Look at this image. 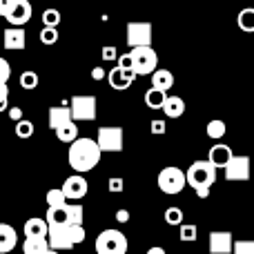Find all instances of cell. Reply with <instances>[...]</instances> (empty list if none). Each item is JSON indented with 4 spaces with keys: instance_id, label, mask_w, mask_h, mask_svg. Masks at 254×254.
I'll return each mask as SVG.
<instances>
[{
    "instance_id": "obj_1",
    "label": "cell",
    "mask_w": 254,
    "mask_h": 254,
    "mask_svg": "<svg viewBox=\"0 0 254 254\" xmlns=\"http://www.w3.org/2000/svg\"><path fill=\"white\" fill-rule=\"evenodd\" d=\"M101 149H98L94 138H76L74 143H69V152H67V161H69L71 170L76 174H85V172L94 170L101 163Z\"/></svg>"
},
{
    "instance_id": "obj_2",
    "label": "cell",
    "mask_w": 254,
    "mask_h": 254,
    "mask_svg": "<svg viewBox=\"0 0 254 254\" xmlns=\"http://www.w3.org/2000/svg\"><path fill=\"white\" fill-rule=\"evenodd\" d=\"M216 181V170L210 165L207 161H196L188 167L185 172V185L196 190L198 198H207L210 196V188Z\"/></svg>"
},
{
    "instance_id": "obj_3",
    "label": "cell",
    "mask_w": 254,
    "mask_h": 254,
    "mask_svg": "<svg viewBox=\"0 0 254 254\" xmlns=\"http://www.w3.org/2000/svg\"><path fill=\"white\" fill-rule=\"evenodd\" d=\"M96 254H127V237L119 230H103L96 237Z\"/></svg>"
},
{
    "instance_id": "obj_4",
    "label": "cell",
    "mask_w": 254,
    "mask_h": 254,
    "mask_svg": "<svg viewBox=\"0 0 254 254\" xmlns=\"http://www.w3.org/2000/svg\"><path fill=\"white\" fill-rule=\"evenodd\" d=\"M131 71L134 76H152L158 69V56L152 47H136L129 52Z\"/></svg>"
},
{
    "instance_id": "obj_5",
    "label": "cell",
    "mask_w": 254,
    "mask_h": 254,
    "mask_svg": "<svg viewBox=\"0 0 254 254\" xmlns=\"http://www.w3.org/2000/svg\"><path fill=\"white\" fill-rule=\"evenodd\" d=\"M156 183L163 194H179V192H183V188H185V172L174 165L163 167V170L158 172Z\"/></svg>"
},
{
    "instance_id": "obj_6",
    "label": "cell",
    "mask_w": 254,
    "mask_h": 254,
    "mask_svg": "<svg viewBox=\"0 0 254 254\" xmlns=\"http://www.w3.org/2000/svg\"><path fill=\"white\" fill-rule=\"evenodd\" d=\"M96 145L103 152H121L123 149V127L119 125H110V127H101L96 136Z\"/></svg>"
},
{
    "instance_id": "obj_7",
    "label": "cell",
    "mask_w": 254,
    "mask_h": 254,
    "mask_svg": "<svg viewBox=\"0 0 254 254\" xmlns=\"http://www.w3.org/2000/svg\"><path fill=\"white\" fill-rule=\"evenodd\" d=\"M71 123L76 121H96V96H74L69 103Z\"/></svg>"
},
{
    "instance_id": "obj_8",
    "label": "cell",
    "mask_w": 254,
    "mask_h": 254,
    "mask_svg": "<svg viewBox=\"0 0 254 254\" xmlns=\"http://www.w3.org/2000/svg\"><path fill=\"white\" fill-rule=\"evenodd\" d=\"M127 45L129 49L152 47V22H129L127 25Z\"/></svg>"
},
{
    "instance_id": "obj_9",
    "label": "cell",
    "mask_w": 254,
    "mask_h": 254,
    "mask_svg": "<svg viewBox=\"0 0 254 254\" xmlns=\"http://www.w3.org/2000/svg\"><path fill=\"white\" fill-rule=\"evenodd\" d=\"M4 20L11 27H25L31 20V4L29 0H9L7 4V13H4Z\"/></svg>"
},
{
    "instance_id": "obj_10",
    "label": "cell",
    "mask_w": 254,
    "mask_h": 254,
    "mask_svg": "<svg viewBox=\"0 0 254 254\" xmlns=\"http://www.w3.org/2000/svg\"><path fill=\"white\" fill-rule=\"evenodd\" d=\"M87 190H89L87 181H85L80 174H74V176H69V179H65L61 192H63V196H65V201L78 203L83 196H87Z\"/></svg>"
},
{
    "instance_id": "obj_11",
    "label": "cell",
    "mask_w": 254,
    "mask_h": 254,
    "mask_svg": "<svg viewBox=\"0 0 254 254\" xmlns=\"http://www.w3.org/2000/svg\"><path fill=\"white\" fill-rule=\"evenodd\" d=\"M225 181H250V158L248 156H232L228 165L223 167Z\"/></svg>"
},
{
    "instance_id": "obj_12",
    "label": "cell",
    "mask_w": 254,
    "mask_h": 254,
    "mask_svg": "<svg viewBox=\"0 0 254 254\" xmlns=\"http://www.w3.org/2000/svg\"><path fill=\"white\" fill-rule=\"evenodd\" d=\"M232 147L225 143H214L210 147V154H207V163H210L214 170H223L225 165H228V161L232 158Z\"/></svg>"
},
{
    "instance_id": "obj_13",
    "label": "cell",
    "mask_w": 254,
    "mask_h": 254,
    "mask_svg": "<svg viewBox=\"0 0 254 254\" xmlns=\"http://www.w3.org/2000/svg\"><path fill=\"white\" fill-rule=\"evenodd\" d=\"M207 243H210V252L212 254H230L232 252V234L230 232H210V239H207Z\"/></svg>"
},
{
    "instance_id": "obj_14",
    "label": "cell",
    "mask_w": 254,
    "mask_h": 254,
    "mask_svg": "<svg viewBox=\"0 0 254 254\" xmlns=\"http://www.w3.org/2000/svg\"><path fill=\"white\" fill-rule=\"evenodd\" d=\"M47 246L49 250L58 252V250H69L71 243L67 237V228H49L47 230Z\"/></svg>"
},
{
    "instance_id": "obj_15",
    "label": "cell",
    "mask_w": 254,
    "mask_h": 254,
    "mask_svg": "<svg viewBox=\"0 0 254 254\" xmlns=\"http://www.w3.org/2000/svg\"><path fill=\"white\" fill-rule=\"evenodd\" d=\"M107 83L112 85V89H119V92H123V89H127L131 83H134V78L136 76L131 74V71H123V69H119V67H114L112 71H107Z\"/></svg>"
},
{
    "instance_id": "obj_16",
    "label": "cell",
    "mask_w": 254,
    "mask_h": 254,
    "mask_svg": "<svg viewBox=\"0 0 254 254\" xmlns=\"http://www.w3.org/2000/svg\"><path fill=\"white\" fill-rule=\"evenodd\" d=\"M25 45H27L25 29H20V27H9V29H4V49L16 52V49H25Z\"/></svg>"
},
{
    "instance_id": "obj_17",
    "label": "cell",
    "mask_w": 254,
    "mask_h": 254,
    "mask_svg": "<svg viewBox=\"0 0 254 254\" xmlns=\"http://www.w3.org/2000/svg\"><path fill=\"white\" fill-rule=\"evenodd\" d=\"M18 243V232L9 223H0V254H9Z\"/></svg>"
},
{
    "instance_id": "obj_18",
    "label": "cell",
    "mask_w": 254,
    "mask_h": 254,
    "mask_svg": "<svg viewBox=\"0 0 254 254\" xmlns=\"http://www.w3.org/2000/svg\"><path fill=\"white\" fill-rule=\"evenodd\" d=\"M47 223L40 216H34V219H27L25 228H22V234L25 239H38V237H47Z\"/></svg>"
},
{
    "instance_id": "obj_19",
    "label": "cell",
    "mask_w": 254,
    "mask_h": 254,
    "mask_svg": "<svg viewBox=\"0 0 254 254\" xmlns=\"http://www.w3.org/2000/svg\"><path fill=\"white\" fill-rule=\"evenodd\" d=\"M172 85H174V74L170 69H156L152 74V89L167 94V89H172Z\"/></svg>"
},
{
    "instance_id": "obj_20",
    "label": "cell",
    "mask_w": 254,
    "mask_h": 254,
    "mask_svg": "<svg viewBox=\"0 0 254 254\" xmlns=\"http://www.w3.org/2000/svg\"><path fill=\"white\" fill-rule=\"evenodd\" d=\"M161 110L165 112L167 119H179V116H183V112H185V101L181 96H167Z\"/></svg>"
},
{
    "instance_id": "obj_21",
    "label": "cell",
    "mask_w": 254,
    "mask_h": 254,
    "mask_svg": "<svg viewBox=\"0 0 254 254\" xmlns=\"http://www.w3.org/2000/svg\"><path fill=\"white\" fill-rule=\"evenodd\" d=\"M67 123H71L69 107H52V110H49V127H52L54 131Z\"/></svg>"
},
{
    "instance_id": "obj_22",
    "label": "cell",
    "mask_w": 254,
    "mask_h": 254,
    "mask_svg": "<svg viewBox=\"0 0 254 254\" xmlns=\"http://www.w3.org/2000/svg\"><path fill=\"white\" fill-rule=\"evenodd\" d=\"M47 250H49V246H47V237L25 239V243H22V252H25V254H45Z\"/></svg>"
},
{
    "instance_id": "obj_23",
    "label": "cell",
    "mask_w": 254,
    "mask_h": 254,
    "mask_svg": "<svg viewBox=\"0 0 254 254\" xmlns=\"http://www.w3.org/2000/svg\"><path fill=\"white\" fill-rule=\"evenodd\" d=\"M56 136H58V140H63V143H74V140L78 138V125H76V123H67V125L58 127Z\"/></svg>"
},
{
    "instance_id": "obj_24",
    "label": "cell",
    "mask_w": 254,
    "mask_h": 254,
    "mask_svg": "<svg viewBox=\"0 0 254 254\" xmlns=\"http://www.w3.org/2000/svg\"><path fill=\"white\" fill-rule=\"evenodd\" d=\"M165 98H167V94L158 92V89H147V92H145V105H147L149 110H161Z\"/></svg>"
},
{
    "instance_id": "obj_25",
    "label": "cell",
    "mask_w": 254,
    "mask_h": 254,
    "mask_svg": "<svg viewBox=\"0 0 254 254\" xmlns=\"http://www.w3.org/2000/svg\"><path fill=\"white\" fill-rule=\"evenodd\" d=\"M207 136H210L212 140H221L225 136V131H228V127H225L223 121H219V119H214V121H210L207 123Z\"/></svg>"
},
{
    "instance_id": "obj_26",
    "label": "cell",
    "mask_w": 254,
    "mask_h": 254,
    "mask_svg": "<svg viewBox=\"0 0 254 254\" xmlns=\"http://www.w3.org/2000/svg\"><path fill=\"white\" fill-rule=\"evenodd\" d=\"M67 237H69V243H71V248H74V246H78V243H83L87 234H85L83 225H67Z\"/></svg>"
},
{
    "instance_id": "obj_27",
    "label": "cell",
    "mask_w": 254,
    "mask_h": 254,
    "mask_svg": "<svg viewBox=\"0 0 254 254\" xmlns=\"http://www.w3.org/2000/svg\"><path fill=\"white\" fill-rule=\"evenodd\" d=\"M43 25L49 27V29H58V25H61V11H58V9H45Z\"/></svg>"
},
{
    "instance_id": "obj_28",
    "label": "cell",
    "mask_w": 254,
    "mask_h": 254,
    "mask_svg": "<svg viewBox=\"0 0 254 254\" xmlns=\"http://www.w3.org/2000/svg\"><path fill=\"white\" fill-rule=\"evenodd\" d=\"M237 22L243 31H254V9H243V11L239 13Z\"/></svg>"
},
{
    "instance_id": "obj_29",
    "label": "cell",
    "mask_w": 254,
    "mask_h": 254,
    "mask_svg": "<svg viewBox=\"0 0 254 254\" xmlns=\"http://www.w3.org/2000/svg\"><path fill=\"white\" fill-rule=\"evenodd\" d=\"M13 131H16L18 138H29V136L34 134V123L27 121V119H22V121H18V123L13 125Z\"/></svg>"
},
{
    "instance_id": "obj_30",
    "label": "cell",
    "mask_w": 254,
    "mask_h": 254,
    "mask_svg": "<svg viewBox=\"0 0 254 254\" xmlns=\"http://www.w3.org/2000/svg\"><path fill=\"white\" fill-rule=\"evenodd\" d=\"M165 221H167V225H183V210L176 207V205L167 207L165 210Z\"/></svg>"
},
{
    "instance_id": "obj_31",
    "label": "cell",
    "mask_w": 254,
    "mask_h": 254,
    "mask_svg": "<svg viewBox=\"0 0 254 254\" xmlns=\"http://www.w3.org/2000/svg\"><path fill=\"white\" fill-rule=\"evenodd\" d=\"M198 230H196V225H192V223H185V225H181V234H179V239L183 243H192V241H196V237H198Z\"/></svg>"
},
{
    "instance_id": "obj_32",
    "label": "cell",
    "mask_w": 254,
    "mask_h": 254,
    "mask_svg": "<svg viewBox=\"0 0 254 254\" xmlns=\"http://www.w3.org/2000/svg\"><path fill=\"white\" fill-rule=\"evenodd\" d=\"M47 207H61V205H65V196H63V192L58 188H54V190H49L47 192Z\"/></svg>"
},
{
    "instance_id": "obj_33",
    "label": "cell",
    "mask_w": 254,
    "mask_h": 254,
    "mask_svg": "<svg viewBox=\"0 0 254 254\" xmlns=\"http://www.w3.org/2000/svg\"><path fill=\"white\" fill-rule=\"evenodd\" d=\"M20 87L22 89H36L38 87V74H36V71H22L20 74Z\"/></svg>"
},
{
    "instance_id": "obj_34",
    "label": "cell",
    "mask_w": 254,
    "mask_h": 254,
    "mask_svg": "<svg viewBox=\"0 0 254 254\" xmlns=\"http://www.w3.org/2000/svg\"><path fill=\"white\" fill-rule=\"evenodd\" d=\"M69 205V225H83V205L80 203H67Z\"/></svg>"
},
{
    "instance_id": "obj_35",
    "label": "cell",
    "mask_w": 254,
    "mask_h": 254,
    "mask_svg": "<svg viewBox=\"0 0 254 254\" xmlns=\"http://www.w3.org/2000/svg\"><path fill=\"white\" fill-rule=\"evenodd\" d=\"M230 254H254V241H246V239L234 241L232 243V252Z\"/></svg>"
},
{
    "instance_id": "obj_36",
    "label": "cell",
    "mask_w": 254,
    "mask_h": 254,
    "mask_svg": "<svg viewBox=\"0 0 254 254\" xmlns=\"http://www.w3.org/2000/svg\"><path fill=\"white\" fill-rule=\"evenodd\" d=\"M40 43H43V45L58 43V29H49V27H45V29L40 31Z\"/></svg>"
},
{
    "instance_id": "obj_37",
    "label": "cell",
    "mask_w": 254,
    "mask_h": 254,
    "mask_svg": "<svg viewBox=\"0 0 254 254\" xmlns=\"http://www.w3.org/2000/svg\"><path fill=\"white\" fill-rule=\"evenodd\" d=\"M9 78H11V65L4 58H0V85H7Z\"/></svg>"
},
{
    "instance_id": "obj_38",
    "label": "cell",
    "mask_w": 254,
    "mask_h": 254,
    "mask_svg": "<svg viewBox=\"0 0 254 254\" xmlns=\"http://www.w3.org/2000/svg\"><path fill=\"white\" fill-rule=\"evenodd\" d=\"M119 69H123V71H131V61H129V54H123V56H119ZM134 74V71H131Z\"/></svg>"
},
{
    "instance_id": "obj_39",
    "label": "cell",
    "mask_w": 254,
    "mask_h": 254,
    "mask_svg": "<svg viewBox=\"0 0 254 254\" xmlns=\"http://www.w3.org/2000/svg\"><path fill=\"white\" fill-rule=\"evenodd\" d=\"M152 134H156V136H161V134H165V121H161V119H156V121H152Z\"/></svg>"
},
{
    "instance_id": "obj_40",
    "label": "cell",
    "mask_w": 254,
    "mask_h": 254,
    "mask_svg": "<svg viewBox=\"0 0 254 254\" xmlns=\"http://www.w3.org/2000/svg\"><path fill=\"white\" fill-rule=\"evenodd\" d=\"M107 188H110V192H123V188H125V183H123V179H110V185H107Z\"/></svg>"
},
{
    "instance_id": "obj_41",
    "label": "cell",
    "mask_w": 254,
    "mask_h": 254,
    "mask_svg": "<svg viewBox=\"0 0 254 254\" xmlns=\"http://www.w3.org/2000/svg\"><path fill=\"white\" fill-rule=\"evenodd\" d=\"M116 58H119L116 47H103V61H116Z\"/></svg>"
},
{
    "instance_id": "obj_42",
    "label": "cell",
    "mask_w": 254,
    "mask_h": 254,
    "mask_svg": "<svg viewBox=\"0 0 254 254\" xmlns=\"http://www.w3.org/2000/svg\"><path fill=\"white\" fill-rule=\"evenodd\" d=\"M9 119H11L13 123H18V121H22V112L18 110V107H11V110H9Z\"/></svg>"
},
{
    "instance_id": "obj_43",
    "label": "cell",
    "mask_w": 254,
    "mask_h": 254,
    "mask_svg": "<svg viewBox=\"0 0 254 254\" xmlns=\"http://www.w3.org/2000/svg\"><path fill=\"white\" fill-rule=\"evenodd\" d=\"M105 69H103V67H94V69H92V78L94 80H103V78H105Z\"/></svg>"
},
{
    "instance_id": "obj_44",
    "label": "cell",
    "mask_w": 254,
    "mask_h": 254,
    "mask_svg": "<svg viewBox=\"0 0 254 254\" xmlns=\"http://www.w3.org/2000/svg\"><path fill=\"white\" fill-rule=\"evenodd\" d=\"M0 103H9V87L0 85Z\"/></svg>"
},
{
    "instance_id": "obj_45",
    "label": "cell",
    "mask_w": 254,
    "mask_h": 254,
    "mask_svg": "<svg viewBox=\"0 0 254 254\" xmlns=\"http://www.w3.org/2000/svg\"><path fill=\"white\" fill-rule=\"evenodd\" d=\"M116 219H119L121 223H127V219H129V216H127V210H119V214H116Z\"/></svg>"
},
{
    "instance_id": "obj_46",
    "label": "cell",
    "mask_w": 254,
    "mask_h": 254,
    "mask_svg": "<svg viewBox=\"0 0 254 254\" xmlns=\"http://www.w3.org/2000/svg\"><path fill=\"white\" fill-rule=\"evenodd\" d=\"M7 4L9 0H0V18H4V13H7Z\"/></svg>"
},
{
    "instance_id": "obj_47",
    "label": "cell",
    "mask_w": 254,
    "mask_h": 254,
    "mask_svg": "<svg viewBox=\"0 0 254 254\" xmlns=\"http://www.w3.org/2000/svg\"><path fill=\"white\" fill-rule=\"evenodd\" d=\"M147 254H165V250L163 248H158V246H154V248H149Z\"/></svg>"
},
{
    "instance_id": "obj_48",
    "label": "cell",
    "mask_w": 254,
    "mask_h": 254,
    "mask_svg": "<svg viewBox=\"0 0 254 254\" xmlns=\"http://www.w3.org/2000/svg\"><path fill=\"white\" fill-rule=\"evenodd\" d=\"M45 254H58V252H54V250H47V252H45Z\"/></svg>"
}]
</instances>
